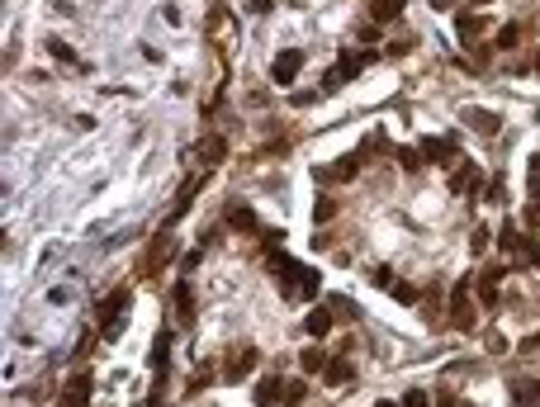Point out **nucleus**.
Returning <instances> with one entry per match:
<instances>
[{"label": "nucleus", "mask_w": 540, "mask_h": 407, "mask_svg": "<svg viewBox=\"0 0 540 407\" xmlns=\"http://www.w3.org/2000/svg\"><path fill=\"white\" fill-rule=\"evenodd\" d=\"M450 322L459 327V331H469L474 327V303H469V279H459L455 294H450Z\"/></svg>", "instance_id": "obj_1"}, {"label": "nucleus", "mask_w": 540, "mask_h": 407, "mask_svg": "<svg viewBox=\"0 0 540 407\" xmlns=\"http://www.w3.org/2000/svg\"><path fill=\"white\" fill-rule=\"evenodd\" d=\"M498 246H503L507 256H531V261H536V246H531V237H526L516 223H503V232H498Z\"/></svg>", "instance_id": "obj_2"}, {"label": "nucleus", "mask_w": 540, "mask_h": 407, "mask_svg": "<svg viewBox=\"0 0 540 407\" xmlns=\"http://www.w3.org/2000/svg\"><path fill=\"white\" fill-rule=\"evenodd\" d=\"M298 71H303V53H294V48H289V53H280L275 62H270V81H275V85H289Z\"/></svg>", "instance_id": "obj_3"}, {"label": "nucleus", "mask_w": 540, "mask_h": 407, "mask_svg": "<svg viewBox=\"0 0 540 407\" xmlns=\"http://www.w3.org/2000/svg\"><path fill=\"white\" fill-rule=\"evenodd\" d=\"M251 370H256V346H237V351H233V360H228V370H223V379L237 383V379H246Z\"/></svg>", "instance_id": "obj_4"}, {"label": "nucleus", "mask_w": 540, "mask_h": 407, "mask_svg": "<svg viewBox=\"0 0 540 407\" xmlns=\"http://www.w3.org/2000/svg\"><path fill=\"white\" fill-rule=\"evenodd\" d=\"M85 403H90V374H76L62 393V407H85Z\"/></svg>", "instance_id": "obj_5"}, {"label": "nucleus", "mask_w": 540, "mask_h": 407, "mask_svg": "<svg viewBox=\"0 0 540 407\" xmlns=\"http://www.w3.org/2000/svg\"><path fill=\"white\" fill-rule=\"evenodd\" d=\"M459 119H464L469 128H479V133H498V128H503V119H498V114H488V109H464Z\"/></svg>", "instance_id": "obj_6"}, {"label": "nucleus", "mask_w": 540, "mask_h": 407, "mask_svg": "<svg viewBox=\"0 0 540 407\" xmlns=\"http://www.w3.org/2000/svg\"><path fill=\"white\" fill-rule=\"evenodd\" d=\"M303 327H308V336H327V331H332V308H327V303H318V308L303 318Z\"/></svg>", "instance_id": "obj_7"}, {"label": "nucleus", "mask_w": 540, "mask_h": 407, "mask_svg": "<svg viewBox=\"0 0 540 407\" xmlns=\"http://www.w3.org/2000/svg\"><path fill=\"white\" fill-rule=\"evenodd\" d=\"M455 28H459V38H464V43H474V33H484L488 19H484V15H474V10H464V15L455 19Z\"/></svg>", "instance_id": "obj_8"}, {"label": "nucleus", "mask_w": 540, "mask_h": 407, "mask_svg": "<svg viewBox=\"0 0 540 407\" xmlns=\"http://www.w3.org/2000/svg\"><path fill=\"white\" fill-rule=\"evenodd\" d=\"M128 299H133V289H114V294L100 303V318H109V322H114V318L124 313V303H128Z\"/></svg>", "instance_id": "obj_9"}, {"label": "nucleus", "mask_w": 540, "mask_h": 407, "mask_svg": "<svg viewBox=\"0 0 540 407\" xmlns=\"http://www.w3.org/2000/svg\"><path fill=\"white\" fill-rule=\"evenodd\" d=\"M422 152H427L432 162H450V152H455V142H450V137H427V142H422Z\"/></svg>", "instance_id": "obj_10"}, {"label": "nucleus", "mask_w": 540, "mask_h": 407, "mask_svg": "<svg viewBox=\"0 0 540 407\" xmlns=\"http://www.w3.org/2000/svg\"><path fill=\"white\" fill-rule=\"evenodd\" d=\"M370 15H375V24H389V19H398V15H403V0H375V5H370Z\"/></svg>", "instance_id": "obj_11"}, {"label": "nucleus", "mask_w": 540, "mask_h": 407, "mask_svg": "<svg viewBox=\"0 0 540 407\" xmlns=\"http://www.w3.org/2000/svg\"><path fill=\"white\" fill-rule=\"evenodd\" d=\"M536 393H540L536 379H516V383H512V403H516V407H531V403H536Z\"/></svg>", "instance_id": "obj_12"}, {"label": "nucleus", "mask_w": 540, "mask_h": 407, "mask_svg": "<svg viewBox=\"0 0 540 407\" xmlns=\"http://www.w3.org/2000/svg\"><path fill=\"white\" fill-rule=\"evenodd\" d=\"M176 308H180V322H189V318H194V294H189V279H180V284H176Z\"/></svg>", "instance_id": "obj_13"}, {"label": "nucleus", "mask_w": 540, "mask_h": 407, "mask_svg": "<svg viewBox=\"0 0 540 407\" xmlns=\"http://www.w3.org/2000/svg\"><path fill=\"white\" fill-rule=\"evenodd\" d=\"M199 185H204V175H194V180H185V190H180V199H176V209H171V218H180L189 209V199L199 194Z\"/></svg>", "instance_id": "obj_14"}, {"label": "nucleus", "mask_w": 540, "mask_h": 407, "mask_svg": "<svg viewBox=\"0 0 540 407\" xmlns=\"http://www.w3.org/2000/svg\"><path fill=\"white\" fill-rule=\"evenodd\" d=\"M323 379L327 383H346V379H351V360H327Z\"/></svg>", "instance_id": "obj_15"}, {"label": "nucleus", "mask_w": 540, "mask_h": 407, "mask_svg": "<svg viewBox=\"0 0 540 407\" xmlns=\"http://www.w3.org/2000/svg\"><path fill=\"white\" fill-rule=\"evenodd\" d=\"M298 365H303V374H318V370H327V355L318 346H308V351L298 355Z\"/></svg>", "instance_id": "obj_16"}, {"label": "nucleus", "mask_w": 540, "mask_h": 407, "mask_svg": "<svg viewBox=\"0 0 540 407\" xmlns=\"http://www.w3.org/2000/svg\"><path fill=\"white\" fill-rule=\"evenodd\" d=\"M498 279H503L498 270H493V275H484V284H479V303H488V308L498 303Z\"/></svg>", "instance_id": "obj_17"}, {"label": "nucleus", "mask_w": 540, "mask_h": 407, "mask_svg": "<svg viewBox=\"0 0 540 407\" xmlns=\"http://www.w3.org/2000/svg\"><path fill=\"white\" fill-rule=\"evenodd\" d=\"M403 407H432L427 388H407V393H403Z\"/></svg>", "instance_id": "obj_18"}, {"label": "nucleus", "mask_w": 540, "mask_h": 407, "mask_svg": "<svg viewBox=\"0 0 540 407\" xmlns=\"http://www.w3.org/2000/svg\"><path fill=\"white\" fill-rule=\"evenodd\" d=\"M280 403H285V407H298V403H303V383H285V398H280Z\"/></svg>", "instance_id": "obj_19"}, {"label": "nucleus", "mask_w": 540, "mask_h": 407, "mask_svg": "<svg viewBox=\"0 0 540 407\" xmlns=\"http://www.w3.org/2000/svg\"><path fill=\"white\" fill-rule=\"evenodd\" d=\"M228 223H233V227H256V214H251V209H233Z\"/></svg>", "instance_id": "obj_20"}, {"label": "nucleus", "mask_w": 540, "mask_h": 407, "mask_svg": "<svg viewBox=\"0 0 540 407\" xmlns=\"http://www.w3.org/2000/svg\"><path fill=\"white\" fill-rule=\"evenodd\" d=\"M199 152H204V162H223V142H218V137H204Z\"/></svg>", "instance_id": "obj_21"}, {"label": "nucleus", "mask_w": 540, "mask_h": 407, "mask_svg": "<svg viewBox=\"0 0 540 407\" xmlns=\"http://www.w3.org/2000/svg\"><path fill=\"white\" fill-rule=\"evenodd\" d=\"M526 190H531V199L540 204V157H531V180H526Z\"/></svg>", "instance_id": "obj_22"}, {"label": "nucleus", "mask_w": 540, "mask_h": 407, "mask_svg": "<svg viewBox=\"0 0 540 407\" xmlns=\"http://www.w3.org/2000/svg\"><path fill=\"white\" fill-rule=\"evenodd\" d=\"M398 162H403V171H422V152L403 147V152H398Z\"/></svg>", "instance_id": "obj_23"}, {"label": "nucleus", "mask_w": 540, "mask_h": 407, "mask_svg": "<svg viewBox=\"0 0 540 407\" xmlns=\"http://www.w3.org/2000/svg\"><path fill=\"white\" fill-rule=\"evenodd\" d=\"M389 294L403 299V303H417V289H412V284H389Z\"/></svg>", "instance_id": "obj_24"}, {"label": "nucleus", "mask_w": 540, "mask_h": 407, "mask_svg": "<svg viewBox=\"0 0 540 407\" xmlns=\"http://www.w3.org/2000/svg\"><path fill=\"white\" fill-rule=\"evenodd\" d=\"M332 214H337V204H332V199H318V204H313V218H318V223H327Z\"/></svg>", "instance_id": "obj_25"}, {"label": "nucleus", "mask_w": 540, "mask_h": 407, "mask_svg": "<svg viewBox=\"0 0 540 407\" xmlns=\"http://www.w3.org/2000/svg\"><path fill=\"white\" fill-rule=\"evenodd\" d=\"M469 251H474V256H484V251H488V227H474V242H469Z\"/></svg>", "instance_id": "obj_26"}, {"label": "nucleus", "mask_w": 540, "mask_h": 407, "mask_svg": "<svg viewBox=\"0 0 540 407\" xmlns=\"http://www.w3.org/2000/svg\"><path fill=\"white\" fill-rule=\"evenodd\" d=\"M516 38H521V33H516V24L503 28V33H498V48H516Z\"/></svg>", "instance_id": "obj_27"}, {"label": "nucleus", "mask_w": 540, "mask_h": 407, "mask_svg": "<svg viewBox=\"0 0 540 407\" xmlns=\"http://www.w3.org/2000/svg\"><path fill=\"white\" fill-rule=\"evenodd\" d=\"M503 199H507V190H503V180H493V185H488V204H503Z\"/></svg>", "instance_id": "obj_28"}, {"label": "nucleus", "mask_w": 540, "mask_h": 407, "mask_svg": "<svg viewBox=\"0 0 540 407\" xmlns=\"http://www.w3.org/2000/svg\"><path fill=\"white\" fill-rule=\"evenodd\" d=\"M48 53H53L57 62H71V48H67V43H48Z\"/></svg>", "instance_id": "obj_29"}, {"label": "nucleus", "mask_w": 540, "mask_h": 407, "mask_svg": "<svg viewBox=\"0 0 540 407\" xmlns=\"http://www.w3.org/2000/svg\"><path fill=\"white\" fill-rule=\"evenodd\" d=\"M526 227H536V232H540V204H531V209H526Z\"/></svg>", "instance_id": "obj_30"}, {"label": "nucleus", "mask_w": 540, "mask_h": 407, "mask_svg": "<svg viewBox=\"0 0 540 407\" xmlns=\"http://www.w3.org/2000/svg\"><path fill=\"white\" fill-rule=\"evenodd\" d=\"M450 5H455V0H432V10H450Z\"/></svg>", "instance_id": "obj_31"}, {"label": "nucleus", "mask_w": 540, "mask_h": 407, "mask_svg": "<svg viewBox=\"0 0 540 407\" xmlns=\"http://www.w3.org/2000/svg\"><path fill=\"white\" fill-rule=\"evenodd\" d=\"M379 407H398V403H379Z\"/></svg>", "instance_id": "obj_32"}, {"label": "nucleus", "mask_w": 540, "mask_h": 407, "mask_svg": "<svg viewBox=\"0 0 540 407\" xmlns=\"http://www.w3.org/2000/svg\"><path fill=\"white\" fill-rule=\"evenodd\" d=\"M536 71H540V57H536Z\"/></svg>", "instance_id": "obj_33"}, {"label": "nucleus", "mask_w": 540, "mask_h": 407, "mask_svg": "<svg viewBox=\"0 0 540 407\" xmlns=\"http://www.w3.org/2000/svg\"><path fill=\"white\" fill-rule=\"evenodd\" d=\"M536 266H540V251H536Z\"/></svg>", "instance_id": "obj_34"}]
</instances>
